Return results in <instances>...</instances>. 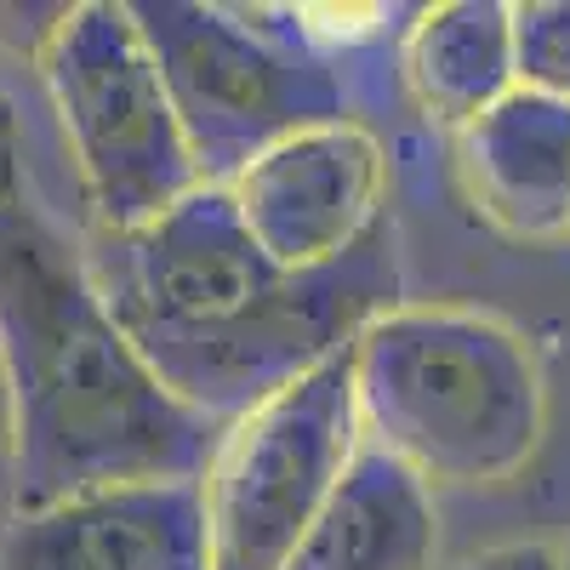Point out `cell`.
Listing matches in <instances>:
<instances>
[{"label": "cell", "mask_w": 570, "mask_h": 570, "mask_svg": "<svg viewBox=\"0 0 570 570\" xmlns=\"http://www.w3.org/2000/svg\"><path fill=\"white\" fill-rule=\"evenodd\" d=\"M559 559H564V570H570V548H564V553H559Z\"/></svg>", "instance_id": "cell-18"}, {"label": "cell", "mask_w": 570, "mask_h": 570, "mask_svg": "<svg viewBox=\"0 0 570 570\" xmlns=\"http://www.w3.org/2000/svg\"><path fill=\"white\" fill-rule=\"evenodd\" d=\"M434 548L440 519L428 485L400 456L365 445L285 570H428Z\"/></svg>", "instance_id": "cell-10"}, {"label": "cell", "mask_w": 570, "mask_h": 570, "mask_svg": "<svg viewBox=\"0 0 570 570\" xmlns=\"http://www.w3.org/2000/svg\"><path fill=\"white\" fill-rule=\"evenodd\" d=\"M7 519H12V491H0V531H7Z\"/></svg>", "instance_id": "cell-17"}, {"label": "cell", "mask_w": 570, "mask_h": 570, "mask_svg": "<svg viewBox=\"0 0 570 570\" xmlns=\"http://www.w3.org/2000/svg\"><path fill=\"white\" fill-rule=\"evenodd\" d=\"M279 18L303 46H314L320 58L343 63V52H360V46H371V40H389L400 29V18H416V12L365 0V7H279Z\"/></svg>", "instance_id": "cell-13"}, {"label": "cell", "mask_w": 570, "mask_h": 570, "mask_svg": "<svg viewBox=\"0 0 570 570\" xmlns=\"http://www.w3.org/2000/svg\"><path fill=\"white\" fill-rule=\"evenodd\" d=\"M35 58L69 142L91 234L149 228L200 188V166L188 155L131 7L86 0L58 12Z\"/></svg>", "instance_id": "cell-5"}, {"label": "cell", "mask_w": 570, "mask_h": 570, "mask_svg": "<svg viewBox=\"0 0 570 570\" xmlns=\"http://www.w3.org/2000/svg\"><path fill=\"white\" fill-rule=\"evenodd\" d=\"M0 570H212L200 480L109 485L12 513Z\"/></svg>", "instance_id": "cell-8"}, {"label": "cell", "mask_w": 570, "mask_h": 570, "mask_svg": "<svg viewBox=\"0 0 570 570\" xmlns=\"http://www.w3.org/2000/svg\"><path fill=\"white\" fill-rule=\"evenodd\" d=\"M0 200H23V160H18V120L0 98Z\"/></svg>", "instance_id": "cell-15"}, {"label": "cell", "mask_w": 570, "mask_h": 570, "mask_svg": "<svg viewBox=\"0 0 570 570\" xmlns=\"http://www.w3.org/2000/svg\"><path fill=\"white\" fill-rule=\"evenodd\" d=\"M519 86L570 104V0H525L513 7Z\"/></svg>", "instance_id": "cell-12"}, {"label": "cell", "mask_w": 570, "mask_h": 570, "mask_svg": "<svg viewBox=\"0 0 570 570\" xmlns=\"http://www.w3.org/2000/svg\"><path fill=\"white\" fill-rule=\"evenodd\" d=\"M360 451L365 422L348 354L234 416L200 473L212 570H285Z\"/></svg>", "instance_id": "cell-6"}, {"label": "cell", "mask_w": 570, "mask_h": 570, "mask_svg": "<svg viewBox=\"0 0 570 570\" xmlns=\"http://www.w3.org/2000/svg\"><path fill=\"white\" fill-rule=\"evenodd\" d=\"M468 195L513 240L570 234V104L519 86L462 137Z\"/></svg>", "instance_id": "cell-9"}, {"label": "cell", "mask_w": 570, "mask_h": 570, "mask_svg": "<svg viewBox=\"0 0 570 570\" xmlns=\"http://www.w3.org/2000/svg\"><path fill=\"white\" fill-rule=\"evenodd\" d=\"M360 422L422 485H497L537 456L542 371L519 331L462 308H389L354 348Z\"/></svg>", "instance_id": "cell-3"}, {"label": "cell", "mask_w": 570, "mask_h": 570, "mask_svg": "<svg viewBox=\"0 0 570 570\" xmlns=\"http://www.w3.org/2000/svg\"><path fill=\"white\" fill-rule=\"evenodd\" d=\"M80 257L142 365L217 428L348 354L376 314L400 308L389 223L348 257L292 274L246 234L217 183H200L149 228L91 234Z\"/></svg>", "instance_id": "cell-1"}, {"label": "cell", "mask_w": 570, "mask_h": 570, "mask_svg": "<svg viewBox=\"0 0 570 570\" xmlns=\"http://www.w3.org/2000/svg\"><path fill=\"white\" fill-rule=\"evenodd\" d=\"M462 570H564V559L542 542H513V548H491L480 559H468Z\"/></svg>", "instance_id": "cell-14"}, {"label": "cell", "mask_w": 570, "mask_h": 570, "mask_svg": "<svg viewBox=\"0 0 570 570\" xmlns=\"http://www.w3.org/2000/svg\"><path fill=\"white\" fill-rule=\"evenodd\" d=\"M0 491H12V400H7V376H0Z\"/></svg>", "instance_id": "cell-16"}, {"label": "cell", "mask_w": 570, "mask_h": 570, "mask_svg": "<svg viewBox=\"0 0 570 570\" xmlns=\"http://www.w3.org/2000/svg\"><path fill=\"white\" fill-rule=\"evenodd\" d=\"M383 183L389 160L360 120H331L297 131L257 155L240 177H228L234 212L246 234L292 274L325 268L365 246L383 228Z\"/></svg>", "instance_id": "cell-7"}, {"label": "cell", "mask_w": 570, "mask_h": 570, "mask_svg": "<svg viewBox=\"0 0 570 570\" xmlns=\"http://www.w3.org/2000/svg\"><path fill=\"white\" fill-rule=\"evenodd\" d=\"M405 80L416 91V104L440 126L468 131L508 91H519L513 7H502V0L416 7L405 29Z\"/></svg>", "instance_id": "cell-11"}, {"label": "cell", "mask_w": 570, "mask_h": 570, "mask_svg": "<svg viewBox=\"0 0 570 570\" xmlns=\"http://www.w3.org/2000/svg\"><path fill=\"white\" fill-rule=\"evenodd\" d=\"M0 376L12 400V513L142 480H200L223 428L126 343L80 246L0 200Z\"/></svg>", "instance_id": "cell-2"}, {"label": "cell", "mask_w": 570, "mask_h": 570, "mask_svg": "<svg viewBox=\"0 0 570 570\" xmlns=\"http://www.w3.org/2000/svg\"><path fill=\"white\" fill-rule=\"evenodd\" d=\"M131 23L166 80L200 183H228L274 142L348 120L343 63L320 58L285 23L200 0H137Z\"/></svg>", "instance_id": "cell-4"}]
</instances>
